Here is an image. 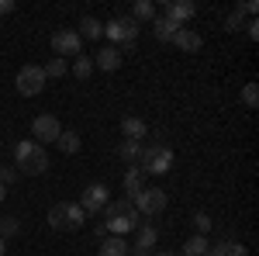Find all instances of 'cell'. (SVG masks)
<instances>
[{
    "mask_svg": "<svg viewBox=\"0 0 259 256\" xmlns=\"http://www.w3.org/2000/svg\"><path fill=\"white\" fill-rule=\"evenodd\" d=\"M59 135H62L59 118H52V115H38V118L31 121V142H38V145H49V142H56Z\"/></svg>",
    "mask_w": 259,
    "mask_h": 256,
    "instance_id": "obj_9",
    "label": "cell"
},
{
    "mask_svg": "<svg viewBox=\"0 0 259 256\" xmlns=\"http://www.w3.org/2000/svg\"><path fill=\"white\" fill-rule=\"evenodd\" d=\"M14 163H18L21 173H28V177H41V173L49 170V153H45V145L31 142V138H24V142L14 145Z\"/></svg>",
    "mask_w": 259,
    "mask_h": 256,
    "instance_id": "obj_2",
    "label": "cell"
},
{
    "mask_svg": "<svg viewBox=\"0 0 259 256\" xmlns=\"http://www.w3.org/2000/svg\"><path fill=\"white\" fill-rule=\"evenodd\" d=\"M152 256H177V253H169V249H159V253H152Z\"/></svg>",
    "mask_w": 259,
    "mask_h": 256,
    "instance_id": "obj_36",
    "label": "cell"
},
{
    "mask_svg": "<svg viewBox=\"0 0 259 256\" xmlns=\"http://www.w3.org/2000/svg\"><path fill=\"white\" fill-rule=\"evenodd\" d=\"M245 31H249V39H259V21L249 18V21H245Z\"/></svg>",
    "mask_w": 259,
    "mask_h": 256,
    "instance_id": "obj_32",
    "label": "cell"
},
{
    "mask_svg": "<svg viewBox=\"0 0 259 256\" xmlns=\"http://www.w3.org/2000/svg\"><path fill=\"white\" fill-rule=\"evenodd\" d=\"M4 197H7V187H4V184H0V201H4Z\"/></svg>",
    "mask_w": 259,
    "mask_h": 256,
    "instance_id": "obj_38",
    "label": "cell"
},
{
    "mask_svg": "<svg viewBox=\"0 0 259 256\" xmlns=\"http://www.w3.org/2000/svg\"><path fill=\"white\" fill-rule=\"evenodd\" d=\"M14 177H18V170H14V166H0V184H4V187H7Z\"/></svg>",
    "mask_w": 259,
    "mask_h": 256,
    "instance_id": "obj_31",
    "label": "cell"
},
{
    "mask_svg": "<svg viewBox=\"0 0 259 256\" xmlns=\"http://www.w3.org/2000/svg\"><path fill=\"white\" fill-rule=\"evenodd\" d=\"M52 49H56V59H76L83 49V39L76 35V28H59L56 35H52Z\"/></svg>",
    "mask_w": 259,
    "mask_h": 256,
    "instance_id": "obj_8",
    "label": "cell"
},
{
    "mask_svg": "<svg viewBox=\"0 0 259 256\" xmlns=\"http://www.w3.org/2000/svg\"><path fill=\"white\" fill-rule=\"evenodd\" d=\"M242 104L252 107V111L259 107V87H256V83H245V87H242Z\"/></svg>",
    "mask_w": 259,
    "mask_h": 256,
    "instance_id": "obj_28",
    "label": "cell"
},
{
    "mask_svg": "<svg viewBox=\"0 0 259 256\" xmlns=\"http://www.w3.org/2000/svg\"><path fill=\"white\" fill-rule=\"evenodd\" d=\"M104 69V73H118L121 69V49H114V45H104L97 56H94V69Z\"/></svg>",
    "mask_w": 259,
    "mask_h": 256,
    "instance_id": "obj_12",
    "label": "cell"
},
{
    "mask_svg": "<svg viewBox=\"0 0 259 256\" xmlns=\"http://www.w3.org/2000/svg\"><path fill=\"white\" fill-rule=\"evenodd\" d=\"M139 21L132 18H111L107 24H104V35L111 42H121V45H135V39H139Z\"/></svg>",
    "mask_w": 259,
    "mask_h": 256,
    "instance_id": "obj_7",
    "label": "cell"
},
{
    "mask_svg": "<svg viewBox=\"0 0 259 256\" xmlns=\"http://www.w3.org/2000/svg\"><path fill=\"white\" fill-rule=\"evenodd\" d=\"M132 204H135V211H139V215L156 218L159 211H166L169 197H166V191H159V187H145L139 197H132Z\"/></svg>",
    "mask_w": 259,
    "mask_h": 256,
    "instance_id": "obj_6",
    "label": "cell"
},
{
    "mask_svg": "<svg viewBox=\"0 0 259 256\" xmlns=\"http://www.w3.org/2000/svg\"><path fill=\"white\" fill-rule=\"evenodd\" d=\"M100 256H128V239H121V236H107V239H100Z\"/></svg>",
    "mask_w": 259,
    "mask_h": 256,
    "instance_id": "obj_15",
    "label": "cell"
},
{
    "mask_svg": "<svg viewBox=\"0 0 259 256\" xmlns=\"http://www.w3.org/2000/svg\"><path fill=\"white\" fill-rule=\"evenodd\" d=\"M211 256H245V246L242 242H221V246H211Z\"/></svg>",
    "mask_w": 259,
    "mask_h": 256,
    "instance_id": "obj_26",
    "label": "cell"
},
{
    "mask_svg": "<svg viewBox=\"0 0 259 256\" xmlns=\"http://www.w3.org/2000/svg\"><path fill=\"white\" fill-rule=\"evenodd\" d=\"M197 14V4L194 0H173V4H166V11H162V18H169L173 24L183 28V21H190Z\"/></svg>",
    "mask_w": 259,
    "mask_h": 256,
    "instance_id": "obj_11",
    "label": "cell"
},
{
    "mask_svg": "<svg viewBox=\"0 0 259 256\" xmlns=\"http://www.w3.org/2000/svg\"><path fill=\"white\" fill-rule=\"evenodd\" d=\"M111 191L104 187V184H90L87 191L80 194V208H83V215H100L104 208H107V201H111Z\"/></svg>",
    "mask_w": 259,
    "mask_h": 256,
    "instance_id": "obj_10",
    "label": "cell"
},
{
    "mask_svg": "<svg viewBox=\"0 0 259 256\" xmlns=\"http://www.w3.org/2000/svg\"><path fill=\"white\" fill-rule=\"evenodd\" d=\"M121 135L132 138V142H142V138L149 135V125L142 118H135V115H124V118H121Z\"/></svg>",
    "mask_w": 259,
    "mask_h": 256,
    "instance_id": "obj_13",
    "label": "cell"
},
{
    "mask_svg": "<svg viewBox=\"0 0 259 256\" xmlns=\"http://www.w3.org/2000/svg\"><path fill=\"white\" fill-rule=\"evenodd\" d=\"M242 11H245V14H249V18H256L259 4H256V0H245V4H242Z\"/></svg>",
    "mask_w": 259,
    "mask_h": 256,
    "instance_id": "obj_33",
    "label": "cell"
},
{
    "mask_svg": "<svg viewBox=\"0 0 259 256\" xmlns=\"http://www.w3.org/2000/svg\"><path fill=\"white\" fill-rule=\"evenodd\" d=\"M83 222H87V215H83L80 204H73V201H59V204L49 208V225L56 232H76V229H83Z\"/></svg>",
    "mask_w": 259,
    "mask_h": 256,
    "instance_id": "obj_4",
    "label": "cell"
},
{
    "mask_svg": "<svg viewBox=\"0 0 259 256\" xmlns=\"http://www.w3.org/2000/svg\"><path fill=\"white\" fill-rule=\"evenodd\" d=\"M4 253H7V242H4V239H0V256H4Z\"/></svg>",
    "mask_w": 259,
    "mask_h": 256,
    "instance_id": "obj_37",
    "label": "cell"
},
{
    "mask_svg": "<svg viewBox=\"0 0 259 256\" xmlns=\"http://www.w3.org/2000/svg\"><path fill=\"white\" fill-rule=\"evenodd\" d=\"M41 73H45V80H59L69 73V62L66 59H49L45 66H41Z\"/></svg>",
    "mask_w": 259,
    "mask_h": 256,
    "instance_id": "obj_23",
    "label": "cell"
},
{
    "mask_svg": "<svg viewBox=\"0 0 259 256\" xmlns=\"http://www.w3.org/2000/svg\"><path fill=\"white\" fill-rule=\"evenodd\" d=\"M14 11V0H0V18H7Z\"/></svg>",
    "mask_w": 259,
    "mask_h": 256,
    "instance_id": "obj_34",
    "label": "cell"
},
{
    "mask_svg": "<svg viewBox=\"0 0 259 256\" xmlns=\"http://www.w3.org/2000/svg\"><path fill=\"white\" fill-rule=\"evenodd\" d=\"M132 249V256H152V249H142V246H128Z\"/></svg>",
    "mask_w": 259,
    "mask_h": 256,
    "instance_id": "obj_35",
    "label": "cell"
},
{
    "mask_svg": "<svg viewBox=\"0 0 259 256\" xmlns=\"http://www.w3.org/2000/svg\"><path fill=\"white\" fill-rule=\"evenodd\" d=\"M18 229H21V222L14 215H7V218H0V239L7 242L11 236H18Z\"/></svg>",
    "mask_w": 259,
    "mask_h": 256,
    "instance_id": "obj_27",
    "label": "cell"
},
{
    "mask_svg": "<svg viewBox=\"0 0 259 256\" xmlns=\"http://www.w3.org/2000/svg\"><path fill=\"white\" fill-rule=\"evenodd\" d=\"M173 45H177L180 52H200L204 39H200L197 31H190V28H180L177 35H173Z\"/></svg>",
    "mask_w": 259,
    "mask_h": 256,
    "instance_id": "obj_14",
    "label": "cell"
},
{
    "mask_svg": "<svg viewBox=\"0 0 259 256\" xmlns=\"http://www.w3.org/2000/svg\"><path fill=\"white\" fill-rule=\"evenodd\" d=\"M118 153H121V159H124V163H139V156H142V142H132V138H124Z\"/></svg>",
    "mask_w": 259,
    "mask_h": 256,
    "instance_id": "obj_25",
    "label": "cell"
},
{
    "mask_svg": "<svg viewBox=\"0 0 259 256\" xmlns=\"http://www.w3.org/2000/svg\"><path fill=\"white\" fill-rule=\"evenodd\" d=\"M145 191V173H142L139 166H132L128 173H124V194L128 197H139Z\"/></svg>",
    "mask_w": 259,
    "mask_h": 256,
    "instance_id": "obj_16",
    "label": "cell"
},
{
    "mask_svg": "<svg viewBox=\"0 0 259 256\" xmlns=\"http://www.w3.org/2000/svg\"><path fill=\"white\" fill-rule=\"evenodd\" d=\"M76 35H80V39L97 42L100 35H104V24H100L97 18H90V14H87V18H80V31H76Z\"/></svg>",
    "mask_w": 259,
    "mask_h": 256,
    "instance_id": "obj_20",
    "label": "cell"
},
{
    "mask_svg": "<svg viewBox=\"0 0 259 256\" xmlns=\"http://www.w3.org/2000/svg\"><path fill=\"white\" fill-rule=\"evenodd\" d=\"M183 256H211L207 236H190L187 242H183Z\"/></svg>",
    "mask_w": 259,
    "mask_h": 256,
    "instance_id": "obj_19",
    "label": "cell"
},
{
    "mask_svg": "<svg viewBox=\"0 0 259 256\" xmlns=\"http://www.w3.org/2000/svg\"><path fill=\"white\" fill-rule=\"evenodd\" d=\"M139 239H135V246H142V249H152L156 246V239H159V229L152 225V222H139Z\"/></svg>",
    "mask_w": 259,
    "mask_h": 256,
    "instance_id": "obj_18",
    "label": "cell"
},
{
    "mask_svg": "<svg viewBox=\"0 0 259 256\" xmlns=\"http://www.w3.org/2000/svg\"><path fill=\"white\" fill-rule=\"evenodd\" d=\"M225 24H228V31H239V28H245V11H242V4L232 11V14H228V21H225Z\"/></svg>",
    "mask_w": 259,
    "mask_h": 256,
    "instance_id": "obj_29",
    "label": "cell"
},
{
    "mask_svg": "<svg viewBox=\"0 0 259 256\" xmlns=\"http://www.w3.org/2000/svg\"><path fill=\"white\" fill-rule=\"evenodd\" d=\"M180 31V24H173L169 18H162V14H156V21H152V35L159 42H173V35Z\"/></svg>",
    "mask_w": 259,
    "mask_h": 256,
    "instance_id": "obj_17",
    "label": "cell"
},
{
    "mask_svg": "<svg viewBox=\"0 0 259 256\" xmlns=\"http://www.w3.org/2000/svg\"><path fill=\"white\" fill-rule=\"evenodd\" d=\"M211 225H214V222H211L207 211H197V215H194V229H197V236H207V232H211Z\"/></svg>",
    "mask_w": 259,
    "mask_h": 256,
    "instance_id": "obj_30",
    "label": "cell"
},
{
    "mask_svg": "<svg viewBox=\"0 0 259 256\" xmlns=\"http://www.w3.org/2000/svg\"><path fill=\"white\" fill-rule=\"evenodd\" d=\"M56 145H59L66 156H73V153H80V135H76V132L69 128V132H62V135L56 138Z\"/></svg>",
    "mask_w": 259,
    "mask_h": 256,
    "instance_id": "obj_22",
    "label": "cell"
},
{
    "mask_svg": "<svg viewBox=\"0 0 259 256\" xmlns=\"http://www.w3.org/2000/svg\"><path fill=\"white\" fill-rule=\"evenodd\" d=\"M14 87H18L21 97H38L41 90H45V73H41V66H35V62L21 66V69H18V80H14Z\"/></svg>",
    "mask_w": 259,
    "mask_h": 256,
    "instance_id": "obj_5",
    "label": "cell"
},
{
    "mask_svg": "<svg viewBox=\"0 0 259 256\" xmlns=\"http://www.w3.org/2000/svg\"><path fill=\"white\" fill-rule=\"evenodd\" d=\"M139 170L145 177H162L173 170V149L166 142H152V145H142L139 156Z\"/></svg>",
    "mask_w": 259,
    "mask_h": 256,
    "instance_id": "obj_3",
    "label": "cell"
},
{
    "mask_svg": "<svg viewBox=\"0 0 259 256\" xmlns=\"http://www.w3.org/2000/svg\"><path fill=\"white\" fill-rule=\"evenodd\" d=\"M132 21H156V4H149V0H135L132 4V14H128Z\"/></svg>",
    "mask_w": 259,
    "mask_h": 256,
    "instance_id": "obj_21",
    "label": "cell"
},
{
    "mask_svg": "<svg viewBox=\"0 0 259 256\" xmlns=\"http://www.w3.org/2000/svg\"><path fill=\"white\" fill-rule=\"evenodd\" d=\"M73 77L90 80L94 77V59H90V56H76V59H73Z\"/></svg>",
    "mask_w": 259,
    "mask_h": 256,
    "instance_id": "obj_24",
    "label": "cell"
},
{
    "mask_svg": "<svg viewBox=\"0 0 259 256\" xmlns=\"http://www.w3.org/2000/svg\"><path fill=\"white\" fill-rule=\"evenodd\" d=\"M142 215L135 211V204L128 201V197H118V201H107V208H104V229H107V236H128V232H135L139 229Z\"/></svg>",
    "mask_w": 259,
    "mask_h": 256,
    "instance_id": "obj_1",
    "label": "cell"
}]
</instances>
